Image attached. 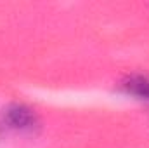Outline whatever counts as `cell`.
<instances>
[{"label":"cell","instance_id":"cell-1","mask_svg":"<svg viewBox=\"0 0 149 148\" xmlns=\"http://www.w3.org/2000/svg\"><path fill=\"white\" fill-rule=\"evenodd\" d=\"M3 122L7 127L23 132V134H35L40 129V117L33 108L23 103H12L3 111Z\"/></svg>","mask_w":149,"mask_h":148},{"label":"cell","instance_id":"cell-2","mask_svg":"<svg viewBox=\"0 0 149 148\" xmlns=\"http://www.w3.org/2000/svg\"><path fill=\"white\" fill-rule=\"evenodd\" d=\"M120 91L139 101L149 103V78L144 75H130L120 84Z\"/></svg>","mask_w":149,"mask_h":148}]
</instances>
